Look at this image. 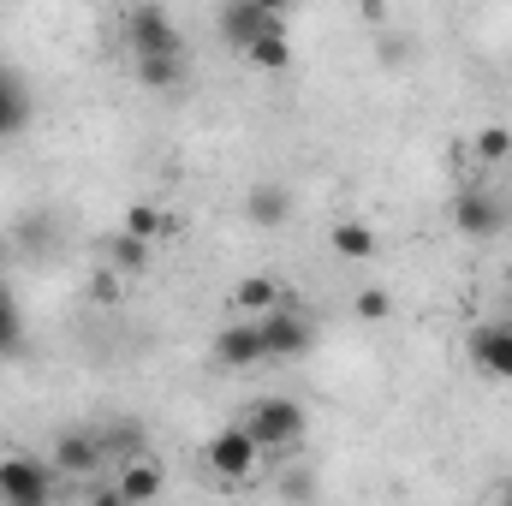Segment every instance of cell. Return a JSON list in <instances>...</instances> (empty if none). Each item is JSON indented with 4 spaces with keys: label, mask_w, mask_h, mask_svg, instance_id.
<instances>
[{
    "label": "cell",
    "mask_w": 512,
    "mask_h": 506,
    "mask_svg": "<svg viewBox=\"0 0 512 506\" xmlns=\"http://www.w3.org/2000/svg\"><path fill=\"white\" fill-rule=\"evenodd\" d=\"M239 423L256 435V447H262V453H280V447L304 441V429H310L304 405H298V399H286V393H262V399H251Z\"/></svg>",
    "instance_id": "obj_1"
},
{
    "label": "cell",
    "mask_w": 512,
    "mask_h": 506,
    "mask_svg": "<svg viewBox=\"0 0 512 506\" xmlns=\"http://www.w3.org/2000/svg\"><path fill=\"white\" fill-rule=\"evenodd\" d=\"M256 328H262V352H268V364H280V358H304L310 352V310H298V304H274V310H262L256 316Z\"/></svg>",
    "instance_id": "obj_2"
},
{
    "label": "cell",
    "mask_w": 512,
    "mask_h": 506,
    "mask_svg": "<svg viewBox=\"0 0 512 506\" xmlns=\"http://www.w3.org/2000/svg\"><path fill=\"white\" fill-rule=\"evenodd\" d=\"M0 501L6 506H48L54 501V465L30 459V453H6L0 459Z\"/></svg>",
    "instance_id": "obj_3"
},
{
    "label": "cell",
    "mask_w": 512,
    "mask_h": 506,
    "mask_svg": "<svg viewBox=\"0 0 512 506\" xmlns=\"http://www.w3.org/2000/svg\"><path fill=\"white\" fill-rule=\"evenodd\" d=\"M126 42H131V54H185L179 24H173V12H167L161 0L131 6L126 12Z\"/></svg>",
    "instance_id": "obj_4"
},
{
    "label": "cell",
    "mask_w": 512,
    "mask_h": 506,
    "mask_svg": "<svg viewBox=\"0 0 512 506\" xmlns=\"http://www.w3.org/2000/svg\"><path fill=\"white\" fill-rule=\"evenodd\" d=\"M203 459H209V471H215V477L239 483V477H251V471H256L262 447H256V435L245 429V423H227V429H215V435H209Z\"/></svg>",
    "instance_id": "obj_5"
},
{
    "label": "cell",
    "mask_w": 512,
    "mask_h": 506,
    "mask_svg": "<svg viewBox=\"0 0 512 506\" xmlns=\"http://www.w3.org/2000/svg\"><path fill=\"white\" fill-rule=\"evenodd\" d=\"M274 30H286V18H280V12H262L256 0H227V6H221V42L239 48V54L251 48L256 36H274ZM286 36H292V30H286Z\"/></svg>",
    "instance_id": "obj_6"
},
{
    "label": "cell",
    "mask_w": 512,
    "mask_h": 506,
    "mask_svg": "<svg viewBox=\"0 0 512 506\" xmlns=\"http://www.w3.org/2000/svg\"><path fill=\"white\" fill-rule=\"evenodd\" d=\"M453 227L465 239H495V233H507V203L495 191H459L453 197Z\"/></svg>",
    "instance_id": "obj_7"
},
{
    "label": "cell",
    "mask_w": 512,
    "mask_h": 506,
    "mask_svg": "<svg viewBox=\"0 0 512 506\" xmlns=\"http://www.w3.org/2000/svg\"><path fill=\"white\" fill-rule=\"evenodd\" d=\"M215 364H221V370H256V364H268L256 316H245V322H227V328L215 334Z\"/></svg>",
    "instance_id": "obj_8"
},
{
    "label": "cell",
    "mask_w": 512,
    "mask_h": 506,
    "mask_svg": "<svg viewBox=\"0 0 512 506\" xmlns=\"http://www.w3.org/2000/svg\"><path fill=\"white\" fill-rule=\"evenodd\" d=\"M471 364L495 381H512V322H483L471 334Z\"/></svg>",
    "instance_id": "obj_9"
},
{
    "label": "cell",
    "mask_w": 512,
    "mask_h": 506,
    "mask_svg": "<svg viewBox=\"0 0 512 506\" xmlns=\"http://www.w3.org/2000/svg\"><path fill=\"white\" fill-rule=\"evenodd\" d=\"M167 489V477H161V459H126L120 465V477H114V501H126V506H137V501H155Z\"/></svg>",
    "instance_id": "obj_10"
},
{
    "label": "cell",
    "mask_w": 512,
    "mask_h": 506,
    "mask_svg": "<svg viewBox=\"0 0 512 506\" xmlns=\"http://www.w3.org/2000/svg\"><path fill=\"white\" fill-rule=\"evenodd\" d=\"M48 459H54V471H60V477H96L108 453H102V441H96V435H60Z\"/></svg>",
    "instance_id": "obj_11"
},
{
    "label": "cell",
    "mask_w": 512,
    "mask_h": 506,
    "mask_svg": "<svg viewBox=\"0 0 512 506\" xmlns=\"http://www.w3.org/2000/svg\"><path fill=\"white\" fill-rule=\"evenodd\" d=\"M30 114H36V108H30V90H24V78L0 66V143H6V137H18V131L30 126Z\"/></svg>",
    "instance_id": "obj_12"
},
{
    "label": "cell",
    "mask_w": 512,
    "mask_h": 506,
    "mask_svg": "<svg viewBox=\"0 0 512 506\" xmlns=\"http://www.w3.org/2000/svg\"><path fill=\"white\" fill-rule=\"evenodd\" d=\"M149 256H155V245H149V239H137V233H126V227L108 239V268H120L126 280H131V274H149Z\"/></svg>",
    "instance_id": "obj_13"
},
{
    "label": "cell",
    "mask_w": 512,
    "mask_h": 506,
    "mask_svg": "<svg viewBox=\"0 0 512 506\" xmlns=\"http://www.w3.org/2000/svg\"><path fill=\"white\" fill-rule=\"evenodd\" d=\"M185 78V54H137V84L143 90H173Z\"/></svg>",
    "instance_id": "obj_14"
},
{
    "label": "cell",
    "mask_w": 512,
    "mask_h": 506,
    "mask_svg": "<svg viewBox=\"0 0 512 506\" xmlns=\"http://www.w3.org/2000/svg\"><path fill=\"white\" fill-rule=\"evenodd\" d=\"M328 245H334V256H346V262H370L376 256V233L364 221H334Z\"/></svg>",
    "instance_id": "obj_15"
},
{
    "label": "cell",
    "mask_w": 512,
    "mask_h": 506,
    "mask_svg": "<svg viewBox=\"0 0 512 506\" xmlns=\"http://www.w3.org/2000/svg\"><path fill=\"white\" fill-rule=\"evenodd\" d=\"M245 60H251L256 72H292V36H286V30L256 36L251 48H245Z\"/></svg>",
    "instance_id": "obj_16"
},
{
    "label": "cell",
    "mask_w": 512,
    "mask_h": 506,
    "mask_svg": "<svg viewBox=\"0 0 512 506\" xmlns=\"http://www.w3.org/2000/svg\"><path fill=\"white\" fill-rule=\"evenodd\" d=\"M233 304H239V316H262V310L280 304V286H274L268 274H245V280L233 286Z\"/></svg>",
    "instance_id": "obj_17"
},
{
    "label": "cell",
    "mask_w": 512,
    "mask_h": 506,
    "mask_svg": "<svg viewBox=\"0 0 512 506\" xmlns=\"http://www.w3.org/2000/svg\"><path fill=\"white\" fill-rule=\"evenodd\" d=\"M245 209H251V221H256V227H286V215H292V197H286L280 185H256Z\"/></svg>",
    "instance_id": "obj_18"
},
{
    "label": "cell",
    "mask_w": 512,
    "mask_h": 506,
    "mask_svg": "<svg viewBox=\"0 0 512 506\" xmlns=\"http://www.w3.org/2000/svg\"><path fill=\"white\" fill-rule=\"evenodd\" d=\"M120 227H126V233H137V239H149V245H155V239H167V233H173V215H167V209H155V203H131V209H126V221H120Z\"/></svg>",
    "instance_id": "obj_19"
},
{
    "label": "cell",
    "mask_w": 512,
    "mask_h": 506,
    "mask_svg": "<svg viewBox=\"0 0 512 506\" xmlns=\"http://www.w3.org/2000/svg\"><path fill=\"white\" fill-rule=\"evenodd\" d=\"M24 346V316H18V298H12V286L0 280V358H12Z\"/></svg>",
    "instance_id": "obj_20"
},
{
    "label": "cell",
    "mask_w": 512,
    "mask_h": 506,
    "mask_svg": "<svg viewBox=\"0 0 512 506\" xmlns=\"http://www.w3.org/2000/svg\"><path fill=\"white\" fill-rule=\"evenodd\" d=\"M471 149H477V161H483V167H501V161H512V131L507 126H483Z\"/></svg>",
    "instance_id": "obj_21"
},
{
    "label": "cell",
    "mask_w": 512,
    "mask_h": 506,
    "mask_svg": "<svg viewBox=\"0 0 512 506\" xmlns=\"http://www.w3.org/2000/svg\"><path fill=\"white\" fill-rule=\"evenodd\" d=\"M102 453H108L114 465H126V459H137V453H143V435H137V423H114V429L102 435Z\"/></svg>",
    "instance_id": "obj_22"
},
{
    "label": "cell",
    "mask_w": 512,
    "mask_h": 506,
    "mask_svg": "<svg viewBox=\"0 0 512 506\" xmlns=\"http://www.w3.org/2000/svg\"><path fill=\"white\" fill-rule=\"evenodd\" d=\"M352 316H358V322H387V316H393V298H387L382 286H364V292L352 298Z\"/></svg>",
    "instance_id": "obj_23"
},
{
    "label": "cell",
    "mask_w": 512,
    "mask_h": 506,
    "mask_svg": "<svg viewBox=\"0 0 512 506\" xmlns=\"http://www.w3.org/2000/svg\"><path fill=\"white\" fill-rule=\"evenodd\" d=\"M120 280H126L120 268H102V274L90 280V298H96V304H114V298H120Z\"/></svg>",
    "instance_id": "obj_24"
},
{
    "label": "cell",
    "mask_w": 512,
    "mask_h": 506,
    "mask_svg": "<svg viewBox=\"0 0 512 506\" xmlns=\"http://www.w3.org/2000/svg\"><path fill=\"white\" fill-rule=\"evenodd\" d=\"M256 6H262V12H280V18L292 12V0H256Z\"/></svg>",
    "instance_id": "obj_25"
},
{
    "label": "cell",
    "mask_w": 512,
    "mask_h": 506,
    "mask_svg": "<svg viewBox=\"0 0 512 506\" xmlns=\"http://www.w3.org/2000/svg\"><path fill=\"white\" fill-rule=\"evenodd\" d=\"M501 501H507V506H512V483H507V489H501Z\"/></svg>",
    "instance_id": "obj_26"
}]
</instances>
